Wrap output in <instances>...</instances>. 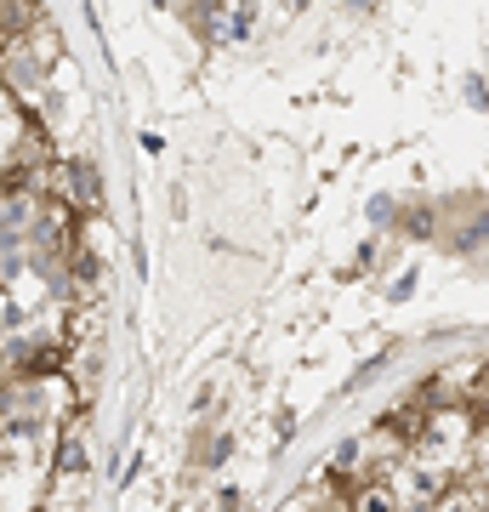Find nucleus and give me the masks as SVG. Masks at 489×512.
Listing matches in <instances>:
<instances>
[{"label":"nucleus","mask_w":489,"mask_h":512,"mask_svg":"<svg viewBox=\"0 0 489 512\" xmlns=\"http://www.w3.org/2000/svg\"><path fill=\"white\" fill-rule=\"evenodd\" d=\"M251 23H256V6L251 0H234V6H217V12H211V35L217 40H245Z\"/></svg>","instance_id":"f257e3e1"},{"label":"nucleus","mask_w":489,"mask_h":512,"mask_svg":"<svg viewBox=\"0 0 489 512\" xmlns=\"http://www.w3.org/2000/svg\"><path fill=\"white\" fill-rule=\"evenodd\" d=\"M353 512H399V495L387 490V484H364L353 495Z\"/></svg>","instance_id":"f03ea898"},{"label":"nucleus","mask_w":489,"mask_h":512,"mask_svg":"<svg viewBox=\"0 0 489 512\" xmlns=\"http://www.w3.org/2000/svg\"><path fill=\"white\" fill-rule=\"evenodd\" d=\"M6 74H12V86H23V92H29V86L40 80V69H35V63H29L23 52H12V63H6Z\"/></svg>","instance_id":"7ed1b4c3"}]
</instances>
